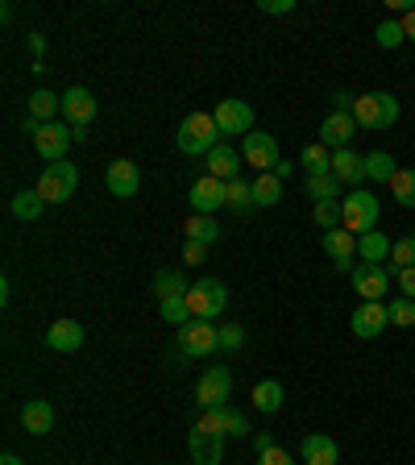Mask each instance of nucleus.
I'll use <instances>...</instances> for the list:
<instances>
[{"label":"nucleus","instance_id":"38","mask_svg":"<svg viewBox=\"0 0 415 465\" xmlns=\"http://www.w3.org/2000/svg\"><path fill=\"white\" fill-rule=\"evenodd\" d=\"M374 42H378V46H382V50H395V46H403V42H407V34H403V21H382V25H378L374 29Z\"/></svg>","mask_w":415,"mask_h":465},{"label":"nucleus","instance_id":"27","mask_svg":"<svg viewBox=\"0 0 415 465\" xmlns=\"http://www.w3.org/2000/svg\"><path fill=\"white\" fill-rule=\"evenodd\" d=\"M253 407H258L262 416H274L282 407V382L279 378H262V382H253V399H250Z\"/></svg>","mask_w":415,"mask_h":465},{"label":"nucleus","instance_id":"47","mask_svg":"<svg viewBox=\"0 0 415 465\" xmlns=\"http://www.w3.org/2000/svg\"><path fill=\"white\" fill-rule=\"evenodd\" d=\"M250 445H253V453H271V449H274V440H271V432H253L250 436Z\"/></svg>","mask_w":415,"mask_h":465},{"label":"nucleus","instance_id":"15","mask_svg":"<svg viewBox=\"0 0 415 465\" xmlns=\"http://www.w3.org/2000/svg\"><path fill=\"white\" fill-rule=\"evenodd\" d=\"M349 279H353V291H358V300H387V291H390L387 266H366V262H361V266L349 274Z\"/></svg>","mask_w":415,"mask_h":465},{"label":"nucleus","instance_id":"28","mask_svg":"<svg viewBox=\"0 0 415 465\" xmlns=\"http://www.w3.org/2000/svg\"><path fill=\"white\" fill-rule=\"evenodd\" d=\"M282 200V179L279 174H258L253 179V208H274V203Z\"/></svg>","mask_w":415,"mask_h":465},{"label":"nucleus","instance_id":"40","mask_svg":"<svg viewBox=\"0 0 415 465\" xmlns=\"http://www.w3.org/2000/svg\"><path fill=\"white\" fill-rule=\"evenodd\" d=\"M387 308H390V324H399V329H411L415 324V300L403 295V300H390Z\"/></svg>","mask_w":415,"mask_h":465},{"label":"nucleus","instance_id":"31","mask_svg":"<svg viewBox=\"0 0 415 465\" xmlns=\"http://www.w3.org/2000/svg\"><path fill=\"white\" fill-rule=\"evenodd\" d=\"M224 208H232L237 216L250 213V208H253V183H245V179L224 183Z\"/></svg>","mask_w":415,"mask_h":465},{"label":"nucleus","instance_id":"45","mask_svg":"<svg viewBox=\"0 0 415 465\" xmlns=\"http://www.w3.org/2000/svg\"><path fill=\"white\" fill-rule=\"evenodd\" d=\"M203 250H208V245H200V242H183V262H187V266H200V262H203Z\"/></svg>","mask_w":415,"mask_h":465},{"label":"nucleus","instance_id":"9","mask_svg":"<svg viewBox=\"0 0 415 465\" xmlns=\"http://www.w3.org/2000/svg\"><path fill=\"white\" fill-rule=\"evenodd\" d=\"M242 158H245V166H253L258 174H271L274 166L282 163L274 134H250V137L242 142Z\"/></svg>","mask_w":415,"mask_h":465},{"label":"nucleus","instance_id":"42","mask_svg":"<svg viewBox=\"0 0 415 465\" xmlns=\"http://www.w3.org/2000/svg\"><path fill=\"white\" fill-rule=\"evenodd\" d=\"M224 424H229V436H253L250 420H245L242 411H232V407H224Z\"/></svg>","mask_w":415,"mask_h":465},{"label":"nucleus","instance_id":"30","mask_svg":"<svg viewBox=\"0 0 415 465\" xmlns=\"http://www.w3.org/2000/svg\"><path fill=\"white\" fill-rule=\"evenodd\" d=\"M300 166H303L308 174H332V150H329V145H320V142L303 145Z\"/></svg>","mask_w":415,"mask_h":465},{"label":"nucleus","instance_id":"48","mask_svg":"<svg viewBox=\"0 0 415 465\" xmlns=\"http://www.w3.org/2000/svg\"><path fill=\"white\" fill-rule=\"evenodd\" d=\"M403 34H407V42H415V9L403 13Z\"/></svg>","mask_w":415,"mask_h":465},{"label":"nucleus","instance_id":"26","mask_svg":"<svg viewBox=\"0 0 415 465\" xmlns=\"http://www.w3.org/2000/svg\"><path fill=\"white\" fill-rule=\"evenodd\" d=\"M150 287H154L158 303H163V300H183L187 291H192V282H187V274H183V271H158Z\"/></svg>","mask_w":415,"mask_h":465},{"label":"nucleus","instance_id":"19","mask_svg":"<svg viewBox=\"0 0 415 465\" xmlns=\"http://www.w3.org/2000/svg\"><path fill=\"white\" fill-rule=\"evenodd\" d=\"M332 174H337L345 187L361 192V183H366V154H358V150H337V154H332Z\"/></svg>","mask_w":415,"mask_h":465},{"label":"nucleus","instance_id":"3","mask_svg":"<svg viewBox=\"0 0 415 465\" xmlns=\"http://www.w3.org/2000/svg\"><path fill=\"white\" fill-rule=\"evenodd\" d=\"M25 129L34 134V150H38L46 163H67V150H71V142H75L67 121H46V125L25 121Z\"/></svg>","mask_w":415,"mask_h":465},{"label":"nucleus","instance_id":"7","mask_svg":"<svg viewBox=\"0 0 415 465\" xmlns=\"http://www.w3.org/2000/svg\"><path fill=\"white\" fill-rule=\"evenodd\" d=\"M179 349H183L187 358H208L221 349V329H216L212 320H187L183 329H179Z\"/></svg>","mask_w":415,"mask_h":465},{"label":"nucleus","instance_id":"22","mask_svg":"<svg viewBox=\"0 0 415 465\" xmlns=\"http://www.w3.org/2000/svg\"><path fill=\"white\" fill-rule=\"evenodd\" d=\"M21 428H25L29 436H46L50 428H54V403H50V399H29V403L21 407Z\"/></svg>","mask_w":415,"mask_h":465},{"label":"nucleus","instance_id":"1","mask_svg":"<svg viewBox=\"0 0 415 465\" xmlns=\"http://www.w3.org/2000/svg\"><path fill=\"white\" fill-rule=\"evenodd\" d=\"M174 142H179V150H183L187 158H195V154L208 158L216 145H221V129H216L212 113H192V116H183V121H179Z\"/></svg>","mask_w":415,"mask_h":465},{"label":"nucleus","instance_id":"37","mask_svg":"<svg viewBox=\"0 0 415 465\" xmlns=\"http://www.w3.org/2000/svg\"><path fill=\"white\" fill-rule=\"evenodd\" d=\"M390 192H395V200L403 203V208H415V171L411 166H399L395 179H390Z\"/></svg>","mask_w":415,"mask_h":465},{"label":"nucleus","instance_id":"13","mask_svg":"<svg viewBox=\"0 0 415 465\" xmlns=\"http://www.w3.org/2000/svg\"><path fill=\"white\" fill-rule=\"evenodd\" d=\"M353 134H358L353 113H337V108H332V113L324 116V125H320V145H329L332 154H337V150H349Z\"/></svg>","mask_w":415,"mask_h":465},{"label":"nucleus","instance_id":"16","mask_svg":"<svg viewBox=\"0 0 415 465\" xmlns=\"http://www.w3.org/2000/svg\"><path fill=\"white\" fill-rule=\"evenodd\" d=\"M187 449H192L195 465H221L224 461V440L212 432H203L200 424H192V432H187Z\"/></svg>","mask_w":415,"mask_h":465},{"label":"nucleus","instance_id":"41","mask_svg":"<svg viewBox=\"0 0 415 465\" xmlns=\"http://www.w3.org/2000/svg\"><path fill=\"white\" fill-rule=\"evenodd\" d=\"M242 345H245V329H242V324H224V329H221V349H224V353H237Z\"/></svg>","mask_w":415,"mask_h":465},{"label":"nucleus","instance_id":"12","mask_svg":"<svg viewBox=\"0 0 415 465\" xmlns=\"http://www.w3.org/2000/svg\"><path fill=\"white\" fill-rule=\"evenodd\" d=\"M96 113H100V104L87 87H67V92H63V116H67L71 129H87L96 121Z\"/></svg>","mask_w":415,"mask_h":465},{"label":"nucleus","instance_id":"17","mask_svg":"<svg viewBox=\"0 0 415 465\" xmlns=\"http://www.w3.org/2000/svg\"><path fill=\"white\" fill-rule=\"evenodd\" d=\"M104 183L116 200H129V195H137V187H142V171H137V163H129V158H116V163L108 166Z\"/></svg>","mask_w":415,"mask_h":465},{"label":"nucleus","instance_id":"34","mask_svg":"<svg viewBox=\"0 0 415 465\" xmlns=\"http://www.w3.org/2000/svg\"><path fill=\"white\" fill-rule=\"evenodd\" d=\"M311 221H316L324 232L345 229V213H341V200H320L316 208H311Z\"/></svg>","mask_w":415,"mask_h":465},{"label":"nucleus","instance_id":"33","mask_svg":"<svg viewBox=\"0 0 415 465\" xmlns=\"http://www.w3.org/2000/svg\"><path fill=\"white\" fill-rule=\"evenodd\" d=\"M407 266H415V232H407V237H399V242L390 245V266H387V274L395 279V274L407 271Z\"/></svg>","mask_w":415,"mask_h":465},{"label":"nucleus","instance_id":"8","mask_svg":"<svg viewBox=\"0 0 415 465\" xmlns=\"http://www.w3.org/2000/svg\"><path fill=\"white\" fill-rule=\"evenodd\" d=\"M232 395V374L229 366H212L203 370L200 382H195V403L203 407V411H212V407H224V399Z\"/></svg>","mask_w":415,"mask_h":465},{"label":"nucleus","instance_id":"18","mask_svg":"<svg viewBox=\"0 0 415 465\" xmlns=\"http://www.w3.org/2000/svg\"><path fill=\"white\" fill-rule=\"evenodd\" d=\"M324 253H329L332 262H337V271H345V274H353L358 266H353V253H358V237L349 229H332V232H324Z\"/></svg>","mask_w":415,"mask_h":465},{"label":"nucleus","instance_id":"36","mask_svg":"<svg viewBox=\"0 0 415 465\" xmlns=\"http://www.w3.org/2000/svg\"><path fill=\"white\" fill-rule=\"evenodd\" d=\"M341 187H345V183H341V179H337V174H308V195H311V200H341Z\"/></svg>","mask_w":415,"mask_h":465},{"label":"nucleus","instance_id":"50","mask_svg":"<svg viewBox=\"0 0 415 465\" xmlns=\"http://www.w3.org/2000/svg\"><path fill=\"white\" fill-rule=\"evenodd\" d=\"M291 171H295L291 163H279V166H274V174H279V179H291Z\"/></svg>","mask_w":415,"mask_h":465},{"label":"nucleus","instance_id":"14","mask_svg":"<svg viewBox=\"0 0 415 465\" xmlns=\"http://www.w3.org/2000/svg\"><path fill=\"white\" fill-rule=\"evenodd\" d=\"M224 208V183L216 179V174H200L192 183V213L200 216H212Z\"/></svg>","mask_w":415,"mask_h":465},{"label":"nucleus","instance_id":"4","mask_svg":"<svg viewBox=\"0 0 415 465\" xmlns=\"http://www.w3.org/2000/svg\"><path fill=\"white\" fill-rule=\"evenodd\" d=\"M341 213H345V229L353 232V237H366V232L378 229L382 203H378V195H370V192H349L345 200H341Z\"/></svg>","mask_w":415,"mask_h":465},{"label":"nucleus","instance_id":"46","mask_svg":"<svg viewBox=\"0 0 415 465\" xmlns=\"http://www.w3.org/2000/svg\"><path fill=\"white\" fill-rule=\"evenodd\" d=\"M258 465H291V453H287V449L274 445L271 453H262V457H258Z\"/></svg>","mask_w":415,"mask_h":465},{"label":"nucleus","instance_id":"39","mask_svg":"<svg viewBox=\"0 0 415 465\" xmlns=\"http://www.w3.org/2000/svg\"><path fill=\"white\" fill-rule=\"evenodd\" d=\"M158 316H163L166 324H174V329H183L187 320H192V308H187V295H183V300H163V303H158Z\"/></svg>","mask_w":415,"mask_h":465},{"label":"nucleus","instance_id":"10","mask_svg":"<svg viewBox=\"0 0 415 465\" xmlns=\"http://www.w3.org/2000/svg\"><path fill=\"white\" fill-rule=\"evenodd\" d=\"M353 332H358L361 341H374V337H382L387 332V324H390V308L382 300H366V303H358V312H353Z\"/></svg>","mask_w":415,"mask_h":465},{"label":"nucleus","instance_id":"11","mask_svg":"<svg viewBox=\"0 0 415 465\" xmlns=\"http://www.w3.org/2000/svg\"><path fill=\"white\" fill-rule=\"evenodd\" d=\"M212 121H216V129H221L224 137H229V134L250 137L253 134V108L245 104V100H221V104H216V113H212Z\"/></svg>","mask_w":415,"mask_h":465},{"label":"nucleus","instance_id":"21","mask_svg":"<svg viewBox=\"0 0 415 465\" xmlns=\"http://www.w3.org/2000/svg\"><path fill=\"white\" fill-rule=\"evenodd\" d=\"M242 150H232V145H216L212 154H208V174H216L221 183H232V179H242Z\"/></svg>","mask_w":415,"mask_h":465},{"label":"nucleus","instance_id":"44","mask_svg":"<svg viewBox=\"0 0 415 465\" xmlns=\"http://www.w3.org/2000/svg\"><path fill=\"white\" fill-rule=\"evenodd\" d=\"M395 279H399V291H403L407 300H415V266H407V271H399Z\"/></svg>","mask_w":415,"mask_h":465},{"label":"nucleus","instance_id":"35","mask_svg":"<svg viewBox=\"0 0 415 465\" xmlns=\"http://www.w3.org/2000/svg\"><path fill=\"white\" fill-rule=\"evenodd\" d=\"M9 208H13V216H17V221H38L42 208H46V200H42L38 192H17Z\"/></svg>","mask_w":415,"mask_h":465},{"label":"nucleus","instance_id":"20","mask_svg":"<svg viewBox=\"0 0 415 465\" xmlns=\"http://www.w3.org/2000/svg\"><path fill=\"white\" fill-rule=\"evenodd\" d=\"M300 453H303V465H337L341 461L337 440H332V436H324V432H308V436H303Z\"/></svg>","mask_w":415,"mask_h":465},{"label":"nucleus","instance_id":"43","mask_svg":"<svg viewBox=\"0 0 415 465\" xmlns=\"http://www.w3.org/2000/svg\"><path fill=\"white\" fill-rule=\"evenodd\" d=\"M258 13H295V0H258Z\"/></svg>","mask_w":415,"mask_h":465},{"label":"nucleus","instance_id":"51","mask_svg":"<svg viewBox=\"0 0 415 465\" xmlns=\"http://www.w3.org/2000/svg\"><path fill=\"white\" fill-rule=\"evenodd\" d=\"M0 465H25V461H21L17 453H5V457H0Z\"/></svg>","mask_w":415,"mask_h":465},{"label":"nucleus","instance_id":"24","mask_svg":"<svg viewBox=\"0 0 415 465\" xmlns=\"http://www.w3.org/2000/svg\"><path fill=\"white\" fill-rule=\"evenodd\" d=\"M58 113H63V96H54L50 87L29 92V116H25V121H34V125H46V121H54Z\"/></svg>","mask_w":415,"mask_h":465},{"label":"nucleus","instance_id":"5","mask_svg":"<svg viewBox=\"0 0 415 465\" xmlns=\"http://www.w3.org/2000/svg\"><path fill=\"white\" fill-rule=\"evenodd\" d=\"M229 303V287L221 279H195L192 291H187V308H192V320H216Z\"/></svg>","mask_w":415,"mask_h":465},{"label":"nucleus","instance_id":"6","mask_svg":"<svg viewBox=\"0 0 415 465\" xmlns=\"http://www.w3.org/2000/svg\"><path fill=\"white\" fill-rule=\"evenodd\" d=\"M75 187H79V171L71 163H50L46 171H42V179H38V187L34 192L42 195L46 203H67L71 195H75Z\"/></svg>","mask_w":415,"mask_h":465},{"label":"nucleus","instance_id":"29","mask_svg":"<svg viewBox=\"0 0 415 465\" xmlns=\"http://www.w3.org/2000/svg\"><path fill=\"white\" fill-rule=\"evenodd\" d=\"M183 232H187V242H200V245H212L216 237H221V224L212 221V216H200V213H192L187 216V224H183Z\"/></svg>","mask_w":415,"mask_h":465},{"label":"nucleus","instance_id":"49","mask_svg":"<svg viewBox=\"0 0 415 465\" xmlns=\"http://www.w3.org/2000/svg\"><path fill=\"white\" fill-rule=\"evenodd\" d=\"M29 46H34V54H42V50H46V38H42V34H34V38H29Z\"/></svg>","mask_w":415,"mask_h":465},{"label":"nucleus","instance_id":"23","mask_svg":"<svg viewBox=\"0 0 415 465\" xmlns=\"http://www.w3.org/2000/svg\"><path fill=\"white\" fill-rule=\"evenodd\" d=\"M46 345L54 349V353H75V349L84 345V324H79V320H54L46 332Z\"/></svg>","mask_w":415,"mask_h":465},{"label":"nucleus","instance_id":"32","mask_svg":"<svg viewBox=\"0 0 415 465\" xmlns=\"http://www.w3.org/2000/svg\"><path fill=\"white\" fill-rule=\"evenodd\" d=\"M395 158L387 154V150H370L366 154V179H374V183H390L395 179Z\"/></svg>","mask_w":415,"mask_h":465},{"label":"nucleus","instance_id":"25","mask_svg":"<svg viewBox=\"0 0 415 465\" xmlns=\"http://www.w3.org/2000/svg\"><path fill=\"white\" fill-rule=\"evenodd\" d=\"M358 258L366 262V266H382V262H390V237L387 232H366V237H358Z\"/></svg>","mask_w":415,"mask_h":465},{"label":"nucleus","instance_id":"2","mask_svg":"<svg viewBox=\"0 0 415 465\" xmlns=\"http://www.w3.org/2000/svg\"><path fill=\"white\" fill-rule=\"evenodd\" d=\"M353 121L358 129H390L399 121V100L390 92H366V96L353 100Z\"/></svg>","mask_w":415,"mask_h":465}]
</instances>
